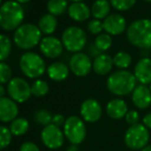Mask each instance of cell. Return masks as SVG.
<instances>
[{
  "instance_id": "1",
  "label": "cell",
  "mask_w": 151,
  "mask_h": 151,
  "mask_svg": "<svg viewBox=\"0 0 151 151\" xmlns=\"http://www.w3.org/2000/svg\"><path fill=\"white\" fill-rule=\"evenodd\" d=\"M127 38L132 45L141 50H151V20L139 19L129 24Z\"/></svg>"
},
{
  "instance_id": "2",
  "label": "cell",
  "mask_w": 151,
  "mask_h": 151,
  "mask_svg": "<svg viewBox=\"0 0 151 151\" xmlns=\"http://www.w3.org/2000/svg\"><path fill=\"white\" fill-rule=\"evenodd\" d=\"M134 73L129 70H116L111 73L107 79V88L111 93L117 97H124L134 91L137 84Z\"/></svg>"
},
{
  "instance_id": "3",
  "label": "cell",
  "mask_w": 151,
  "mask_h": 151,
  "mask_svg": "<svg viewBox=\"0 0 151 151\" xmlns=\"http://www.w3.org/2000/svg\"><path fill=\"white\" fill-rule=\"evenodd\" d=\"M24 20V9L17 1H6L0 6V27L5 31L17 30Z\"/></svg>"
},
{
  "instance_id": "4",
  "label": "cell",
  "mask_w": 151,
  "mask_h": 151,
  "mask_svg": "<svg viewBox=\"0 0 151 151\" xmlns=\"http://www.w3.org/2000/svg\"><path fill=\"white\" fill-rule=\"evenodd\" d=\"M41 40V31L34 24H23L14 31V41L22 50H30Z\"/></svg>"
},
{
  "instance_id": "5",
  "label": "cell",
  "mask_w": 151,
  "mask_h": 151,
  "mask_svg": "<svg viewBox=\"0 0 151 151\" xmlns=\"http://www.w3.org/2000/svg\"><path fill=\"white\" fill-rule=\"evenodd\" d=\"M123 140L127 147L129 149L142 150L148 145L150 140L149 129L143 123L129 125V129L125 131Z\"/></svg>"
},
{
  "instance_id": "6",
  "label": "cell",
  "mask_w": 151,
  "mask_h": 151,
  "mask_svg": "<svg viewBox=\"0 0 151 151\" xmlns=\"http://www.w3.org/2000/svg\"><path fill=\"white\" fill-rule=\"evenodd\" d=\"M20 68L24 75L28 78H38L44 74L46 70L45 62L35 52H26L20 59Z\"/></svg>"
},
{
  "instance_id": "7",
  "label": "cell",
  "mask_w": 151,
  "mask_h": 151,
  "mask_svg": "<svg viewBox=\"0 0 151 151\" xmlns=\"http://www.w3.org/2000/svg\"><path fill=\"white\" fill-rule=\"evenodd\" d=\"M86 32L81 28L76 26H71L65 29V31L62 34V42L63 45L68 52H80L86 45Z\"/></svg>"
},
{
  "instance_id": "8",
  "label": "cell",
  "mask_w": 151,
  "mask_h": 151,
  "mask_svg": "<svg viewBox=\"0 0 151 151\" xmlns=\"http://www.w3.org/2000/svg\"><path fill=\"white\" fill-rule=\"evenodd\" d=\"M64 135L73 145H79L86 137V127L84 120L79 116L71 115L66 119L64 124Z\"/></svg>"
},
{
  "instance_id": "9",
  "label": "cell",
  "mask_w": 151,
  "mask_h": 151,
  "mask_svg": "<svg viewBox=\"0 0 151 151\" xmlns=\"http://www.w3.org/2000/svg\"><path fill=\"white\" fill-rule=\"evenodd\" d=\"M7 93L16 103H24L32 95L30 84L21 77H14L8 82Z\"/></svg>"
},
{
  "instance_id": "10",
  "label": "cell",
  "mask_w": 151,
  "mask_h": 151,
  "mask_svg": "<svg viewBox=\"0 0 151 151\" xmlns=\"http://www.w3.org/2000/svg\"><path fill=\"white\" fill-rule=\"evenodd\" d=\"M64 132L61 127L50 123L47 127H44L41 132V141L50 149H58L64 144Z\"/></svg>"
},
{
  "instance_id": "11",
  "label": "cell",
  "mask_w": 151,
  "mask_h": 151,
  "mask_svg": "<svg viewBox=\"0 0 151 151\" xmlns=\"http://www.w3.org/2000/svg\"><path fill=\"white\" fill-rule=\"evenodd\" d=\"M69 69L74 75L84 77L93 69V62L88 55L83 52H76L69 61Z\"/></svg>"
},
{
  "instance_id": "12",
  "label": "cell",
  "mask_w": 151,
  "mask_h": 151,
  "mask_svg": "<svg viewBox=\"0 0 151 151\" xmlns=\"http://www.w3.org/2000/svg\"><path fill=\"white\" fill-rule=\"evenodd\" d=\"M103 114L102 105L96 99H86L80 105V115L86 122L93 123L100 120Z\"/></svg>"
},
{
  "instance_id": "13",
  "label": "cell",
  "mask_w": 151,
  "mask_h": 151,
  "mask_svg": "<svg viewBox=\"0 0 151 151\" xmlns=\"http://www.w3.org/2000/svg\"><path fill=\"white\" fill-rule=\"evenodd\" d=\"M103 29L105 33L111 36H117L122 34L127 28V20L122 14H109L103 21Z\"/></svg>"
},
{
  "instance_id": "14",
  "label": "cell",
  "mask_w": 151,
  "mask_h": 151,
  "mask_svg": "<svg viewBox=\"0 0 151 151\" xmlns=\"http://www.w3.org/2000/svg\"><path fill=\"white\" fill-rule=\"evenodd\" d=\"M63 42L57 37L47 36V37L41 39V41H40V50L46 58H59L63 52Z\"/></svg>"
},
{
  "instance_id": "15",
  "label": "cell",
  "mask_w": 151,
  "mask_h": 151,
  "mask_svg": "<svg viewBox=\"0 0 151 151\" xmlns=\"http://www.w3.org/2000/svg\"><path fill=\"white\" fill-rule=\"evenodd\" d=\"M132 102L138 109L145 110L151 106V91L149 86L138 84L132 93Z\"/></svg>"
},
{
  "instance_id": "16",
  "label": "cell",
  "mask_w": 151,
  "mask_h": 151,
  "mask_svg": "<svg viewBox=\"0 0 151 151\" xmlns=\"http://www.w3.org/2000/svg\"><path fill=\"white\" fill-rule=\"evenodd\" d=\"M134 75L140 84L151 83V59L148 57L140 59L134 68Z\"/></svg>"
},
{
  "instance_id": "17",
  "label": "cell",
  "mask_w": 151,
  "mask_h": 151,
  "mask_svg": "<svg viewBox=\"0 0 151 151\" xmlns=\"http://www.w3.org/2000/svg\"><path fill=\"white\" fill-rule=\"evenodd\" d=\"M105 111L106 114L111 119L119 120L125 117L127 111H129V108H127V104L124 100L120 99V98H115L108 102Z\"/></svg>"
},
{
  "instance_id": "18",
  "label": "cell",
  "mask_w": 151,
  "mask_h": 151,
  "mask_svg": "<svg viewBox=\"0 0 151 151\" xmlns=\"http://www.w3.org/2000/svg\"><path fill=\"white\" fill-rule=\"evenodd\" d=\"M19 107L10 98H0V121L12 122L18 117Z\"/></svg>"
},
{
  "instance_id": "19",
  "label": "cell",
  "mask_w": 151,
  "mask_h": 151,
  "mask_svg": "<svg viewBox=\"0 0 151 151\" xmlns=\"http://www.w3.org/2000/svg\"><path fill=\"white\" fill-rule=\"evenodd\" d=\"M113 58L107 54H102L95 58L93 62V70L97 75H107L113 68Z\"/></svg>"
},
{
  "instance_id": "20",
  "label": "cell",
  "mask_w": 151,
  "mask_h": 151,
  "mask_svg": "<svg viewBox=\"0 0 151 151\" xmlns=\"http://www.w3.org/2000/svg\"><path fill=\"white\" fill-rule=\"evenodd\" d=\"M68 14L75 22H84L91 16V8L84 2H74L68 7Z\"/></svg>"
},
{
  "instance_id": "21",
  "label": "cell",
  "mask_w": 151,
  "mask_h": 151,
  "mask_svg": "<svg viewBox=\"0 0 151 151\" xmlns=\"http://www.w3.org/2000/svg\"><path fill=\"white\" fill-rule=\"evenodd\" d=\"M69 67L62 62H55L47 67V75L55 81H63L69 75Z\"/></svg>"
},
{
  "instance_id": "22",
  "label": "cell",
  "mask_w": 151,
  "mask_h": 151,
  "mask_svg": "<svg viewBox=\"0 0 151 151\" xmlns=\"http://www.w3.org/2000/svg\"><path fill=\"white\" fill-rule=\"evenodd\" d=\"M111 4L109 0H96L91 7V16L96 20H105L110 14Z\"/></svg>"
},
{
  "instance_id": "23",
  "label": "cell",
  "mask_w": 151,
  "mask_h": 151,
  "mask_svg": "<svg viewBox=\"0 0 151 151\" xmlns=\"http://www.w3.org/2000/svg\"><path fill=\"white\" fill-rule=\"evenodd\" d=\"M57 27H58V21L55 16L50 14H46L40 18L39 22H38V28L42 33L50 35L52 34L56 31Z\"/></svg>"
},
{
  "instance_id": "24",
  "label": "cell",
  "mask_w": 151,
  "mask_h": 151,
  "mask_svg": "<svg viewBox=\"0 0 151 151\" xmlns=\"http://www.w3.org/2000/svg\"><path fill=\"white\" fill-rule=\"evenodd\" d=\"M29 121L24 117H17L10 122L9 131L12 136H23L28 132Z\"/></svg>"
},
{
  "instance_id": "25",
  "label": "cell",
  "mask_w": 151,
  "mask_h": 151,
  "mask_svg": "<svg viewBox=\"0 0 151 151\" xmlns=\"http://www.w3.org/2000/svg\"><path fill=\"white\" fill-rule=\"evenodd\" d=\"M133 58L127 52H118L113 57V64L118 70H127L132 65Z\"/></svg>"
},
{
  "instance_id": "26",
  "label": "cell",
  "mask_w": 151,
  "mask_h": 151,
  "mask_svg": "<svg viewBox=\"0 0 151 151\" xmlns=\"http://www.w3.org/2000/svg\"><path fill=\"white\" fill-rule=\"evenodd\" d=\"M68 7L69 6L67 0H50L47 2L48 14L55 17L62 16L68 9Z\"/></svg>"
},
{
  "instance_id": "27",
  "label": "cell",
  "mask_w": 151,
  "mask_h": 151,
  "mask_svg": "<svg viewBox=\"0 0 151 151\" xmlns=\"http://www.w3.org/2000/svg\"><path fill=\"white\" fill-rule=\"evenodd\" d=\"M93 44L97 46V48L99 50H101L102 52L108 50L112 46V37L111 35L107 33H101L96 37Z\"/></svg>"
},
{
  "instance_id": "28",
  "label": "cell",
  "mask_w": 151,
  "mask_h": 151,
  "mask_svg": "<svg viewBox=\"0 0 151 151\" xmlns=\"http://www.w3.org/2000/svg\"><path fill=\"white\" fill-rule=\"evenodd\" d=\"M12 52V41L4 34H0V62L8 58Z\"/></svg>"
},
{
  "instance_id": "29",
  "label": "cell",
  "mask_w": 151,
  "mask_h": 151,
  "mask_svg": "<svg viewBox=\"0 0 151 151\" xmlns=\"http://www.w3.org/2000/svg\"><path fill=\"white\" fill-rule=\"evenodd\" d=\"M52 117H54V115H52V113L45 109L37 110L34 114V119L36 122L40 125H43V127L50 125L52 122Z\"/></svg>"
},
{
  "instance_id": "30",
  "label": "cell",
  "mask_w": 151,
  "mask_h": 151,
  "mask_svg": "<svg viewBox=\"0 0 151 151\" xmlns=\"http://www.w3.org/2000/svg\"><path fill=\"white\" fill-rule=\"evenodd\" d=\"M48 84L44 80H35V81L32 83L31 86V91L32 95L35 96V97H42V96H45L48 93Z\"/></svg>"
},
{
  "instance_id": "31",
  "label": "cell",
  "mask_w": 151,
  "mask_h": 151,
  "mask_svg": "<svg viewBox=\"0 0 151 151\" xmlns=\"http://www.w3.org/2000/svg\"><path fill=\"white\" fill-rule=\"evenodd\" d=\"M111 6L118 12H127L135 6L137 0H109Z\"/></svg>"
},
{
  "instance_id": "32",
  "label": "cell",
  "mask_w": 151,
  "mask_h": 151,
  "mask_svg": "<svg viewBox=\"0 0 151 151\" xmlns=\"http://www.w3.org/2000/svg\"><path fill=\"white\" fill-rule=\"evenodd\" d=\"M12 134L10 133L9 129L4 125H0V150L6 148L12 142Z\"/></svg>"
},
{
  "instance_id": "33",
  "label": "cell",
  "mask_w": 151,
  "mask_h": 151,
  "mask_svg": "<svg viewBox=\"0 0 151 151\" xmlns=\"http://www.w3.org/2000/svg\"><path fill=\"white\" fill-rule=\"evenodd\" d=\"M12 68L7 64L0 62V84L8 83L12 79Z\"/></svg>"
},
{
  "instance_id": "34",
  "label": "cell",
  "mask_w": 151,
  "mask_h": 151,
  "mask_svg": "<svg viewBox=\"0 0 151 151\" xmlns=\"http://www.w3.org/2000/svg\"><path fill=\"white\" fill-rule=\"evenodd\" d=\"M88 30L91 34H93V35H99V34L102 33V31H104L103 29V22H101L100 20H91L90 22L88 23Z\"/></svg>"
},
{
  "instance_id": "35",
  "label": "cell",
  "mask_w": 151,
  "mask_h": 151,
  "mask_svg": "<svg viewBox=\"0 0 151 151\" xmlns=\"http://www.w3.org/2000/svg\"><path fill=\"white\" fill-rule=\"evenodd\" d=\"M140 118H141V116H140V113L137 110H129L124 119L127 121V123H129V125H134L140 123Z\"/></svg>"
},
{
  "instance_id": "36",
  "label": "cell",
  "mask_w": 151,
  "mask_h": 151,
  "mask_svg": "<svg viewBox=\"0 0 151 151\" xmlns=\"http://www.w3.org/2000/svg\"><path fill=\"white\" fill-rule=\"evenodd\" d=\"M20 151H40V149L35 143L28 141V142H25V143H23L22 145H21Z\"/></svg>"
},
{
  "instance_id": "37",
  "label": "cell",
  "mask_w": 151,
  "mask_h": 151,
  "mask_svg": "<svg viewBox=\"0 0 151 151\" xmlns=\"http://www.w3.org/2000/svg\"><path fill=\"white\" fill-rule=\"evenodd\" d=\"M66 119L67 118H65V116L62 115V114H56V115H54V117H52V124L57 125L58 127H64V124H65L66 122Z\"/></svg>"
},
{
  "instance_id": "38",
  "label": "cell",
  "mask_w": 151,
  "mask_h": 151,
  "mask_svg": "<svg viewBox=\"0 0 151 151\" xmlns=\"http://www.w3.org/2000/svg\"><path fill=\"white\" fill-rule=\"evenodd\" d=\"M88 52H90L91 56L95 57V58H97L98 56H100V55L103 54V52H102L101 50H98L97 46H96L93 43H91V45H90V47H88Z\"/></svg>"
},
{
  "instance_id": "39",
  "label": "cell",
  "mask_w": 151,
  "mask_h": 151,
  "mask_svg": "<svg viewBox=\"0 0 151 151\" xmlns=\"http://www.w3.org/2000/svg\"><path fill=\"white\" fill-rule=\"evenodd\" d=\"M142 123H143L148 129H151V112L144 115L143 119H142Z\"/></svg>"
},
{
  "instance_id": "40",
  "label": "cell",
  "mask_w": 151,
  "mask_h": 151,
  "mask_svg": "<svg viewBox=\"0 0 151 151\" xmlns=\"http://www.w3.org/2000/svg\"><path fill=\"white\" fill-rule=\"evenodd\" d=\"M67 151H79V149H78L77 145H73V144H71V146H69V147L67 148Z\"/></svg>"
},
{
  "instance_id": "41",
  "label": "cell",
  "mask_w": 151,
  "mask_h": 151,
  "mask_svg": "<svg viewBox=\"0 0 151 151\" xmlns=\"http://www.w3.org/2000/svg\"><path fill=\"white\" fill-rule=\"evenodd\" d=\"M4 95H5V88L0 84V98H4Z\"/></svg>"
},
{
  "instance_id": "42",
  "label": "cell",
  "mask_w": 151,
  "mask_h": 151,
  "mask_svg": "<svg viewBox=\"0 0 151 151\" xmlns=\"http://www.w3.org/2000/svg\"><path fill=\"white\" fill-rule=\"evenodd\" d=\"M140 151H151V145H147L146 147H144L142 150H140Z\"/></svg>"
},
{
  "instance_id": "43",
  "label": "cell",
  "mask_w": 151,
  "mask_h": 151,
  "mask_svg": "<svg viewBox=\"0 0 151 151\" xmlns=\"http://www.w3.org/2000/svg\"><path fill=\"white\" fill-rule=\"evenodd\" d=\"M18 3H20V4H22V3H27V2H29V1H31V0H16Z\"/></svg>"
},
{
  "instance_id": "44",
  "label": "cell",
  "mask_w": 151,
  "mask_h": 151,
  "mask_svg": "<svg viewBox=\"0 0 151 151\" xmlns=\"http://www.w3.org/2000/svg\"><path fill=\"white\" fill-rule=\"evenodd\" d=\"M69 1H71L72 3H74V2H83L84 0H69Z\"/></svg>"
},
{
  "instance_id": "45",
  "label": "cell",
  "mask_w": 151,
  "mask_h": 151,
  "mask_svg": "<svg viewBox=\"0 0 151 151\" xmlns=\"http://www.w3.org/2000/svg\"><path fill=\"white\" fill-rule=\"evenodd\" d=\"M144 1H146V2H151V0H144Z\"/></svg>"
},
{
  "instance_id": "46",
  "label": "cell",
  "mask_w": 151,
  "mask_h": 151,
  "mask_svg": "<svg viewBox=\"0 0 151 151\" xmlns=\"http://www.w3.org/2000/svg\"><path fill=\"white\" fill-rule=\"evenodd\" d=\"M149 90H150V91H151V83L149 84Z\"/></svg>"
},
{
  "instance_id": "47",
  "label": "cell",
  "mask_w": 151,
  "mask_h": 151,
  "mask_svg": "<svg viewBox=\"0 0 151 151\" xmlns=\"http://www.w3.org/2000/svg\"><path fill=\"white\" fill-rule=\"evenodd\" d=\"M0 6H1V0H0Z\"/></svg>"
},
{
  "instance_id": "48",
  "label": "cell",
  "mask_w": 151,
  "mask_h": 151,
  "mask_svg": "<svg viewBox=\"0 0 151 151\" xmlns=\"http://www.w3.org/2000/svg\"><path fill=\"white\" fill-rule=\"evenodd\" d=\"M150 54H151V50H150Z\"/></svg>"
}]
</instances>
